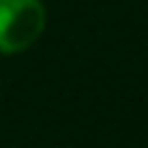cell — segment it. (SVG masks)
I'll return each mask as SVG.
<instances>
[{
    "mask_svg": "<svg viewBox=\"0 0 148 148\" xmlns=\"http://www.w3.org/2000/svg\"><path fill=\"white\" fill-rule=\"evenodd\" d=\"M47 27V11L38 0H0V52L16 55L33 47Z\"/></svg>",
    "mask_w": 148,
    "mask_h": 148,
    "instance_id": "6da1fadb",
    "label": "cell"
}]
</instances>
